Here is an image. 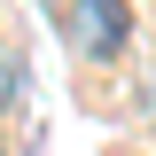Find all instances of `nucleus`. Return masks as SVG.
Listing matches in <instances>:
<instances>
[{
  "instance_id": "f257e3e1",
  "label": "nucleus",
  "mask_w": 156,
  "mask_h": 156,
  "mask_svg": "<svg viewBox=\"0 0 156 156\" xmlns=\"http://www.w3.org/2000/svg\"><path fill=\"white\" fill-rule=\"evenodd\" d=\"M62 31L78 62H117L133 47V8L125 0H62Z\"/></svg>"
},
{
  "instance_id": "f03ea898",
  "label": "nucleus",
  "mask_w": 156,
  "mask_h": 156,
  "mask_svg": "<svg viewBox=\"0 0 156 156\" xmlns=\"http://www.w3.org/2000/svg\"><path fill=\"white\" fill-rule=\"evenodd\" d=\"M23 101V62H16V47H0V109H16Z\"/></svg>"
},
{
  "instance_id": "7ed1b4c3",
  "label": "nucleus",
  "mask_w": 156,
  "mask_h": 156,
  "mask_svg": "<svg viewBox=\"0 0 156 156\" xmlns=\"http://www.w3.org/2000/svg\"><path fill=\"white\" fill-rule=\"evenodd\" d=\"M0 156H16V148H8V140H0Z\"/></svg>"
}]
</instances>
